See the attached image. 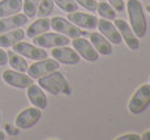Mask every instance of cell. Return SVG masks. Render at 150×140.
<instances>
[{"label":"cell","instance_id":"6da1fadb","mask_svg":"<svg viewBox=\"0 0 150 140\" xmlns=\"http://www.w3.org/2000/svg\"><path fill=\"white\" fill-rule=\"evenodd\" d=\"M38 85L52 96H59V94L69 96L72 92L67 79L63 76V74H60L59 71H54L51 74L38 77Z\"/></svg>","mask_w":150,"mask_h":140},{"label":"cell","instance_id":"7a4b0ae2","mask_svg":"<svg viewBox=\"0 0 150 140\" xmlns=\"http://www.w3.org/2000/svg\"><path fill=\"white\" fill-rule=\"evenodd\" d=\"M127 9L133 33L137 38H144L146 36V19L140 0H128Z\"/></svg>","mask_w":150,"mask_h":140},{"label":"cell","instance_id":"3957f363","mask_svg":"<svg viewBox=\"0 0 150 140\" xmlns=\"http://www.w3.org/2000/svg\"><path fill=\"white\" fill-rule=\"evenodd\" d=\"M149 105H150V84H142L136 89L132 98L129 100L128 110L132 114L137 115L141 114L142 111H145Z\"/></svg>","mask_w":150,"mask_h":140},{"label":"cell","instance_id":"277c9868","mask_svg":"<svg viewBox=\"0 0 150 140\" xmlns=\"http://www.w3.org/2000/svg\"><path fill=\"white\" fill-rule=\"evenodd\" d=\"M51 28L54 29L57 33H62L63 36L68 37V38H77V37H83L86 36V31H82L79 26H76L74 24H72L69 20L64 19V17H54L52 20H50Z\"/></svg>","mask_w":150,"mask_h":140},{"label":"cell","instance_id":"5b68a950","mask_svg":"<svg viewBox=\"0 0 150 140\" xmlns=\"http://www.w3.org/2000/svg\"><path fill=\"white\" fill-rule=\"evenodd\" d=\"M60 67V64L57 60L52 59H42V60H37L34 64H31L28 68V75L31 79H38L41 76H45L47 74H51L54 71H57Z\"/></svg>","mask_w":150,"mask_h":140},{"label":"cell","instance_id":"8992f818","mask_svg":"<svg viewBox=\"0 0 150 140\" xmlns=\"http://www.w3.org/2000/svg\"><path fill=\"white\" fill-rule=\"evenodd\" d=\"M33 43L35 46H38V47L50 49V47H57V46H67L69 43V38L57 33H43L34 37Z\"/></svg>","mask_w":150,"mask_h":140},{"label":"cell","instance_id":"52a82bcc","mask_svg":"<svg viewBox=\"0 0 150 140\" xmlns=\"http://www.w3.org/2000/svg\"><path fill=\"white\" fill-rule=\"evenodd\" d=\"M13 51L17 54L22 55L24 58L28 59H33V60H42L47 58V51L42 47H38L35 45H30L26 42H17L13 45Z\"/></svg>","mask_w":150,"mask_h":140},{"label":"cell","instance_id":"ba28073f","mask_svg":"<svg viewBox=\"0 0 150 140\" xmlns=\"http://www.w3.org/2000/svg\"><path fill=\"white\" fill-rule=\"evenodd\" d=\"M3 80L8 85L18 89H25L29 85L34 84V79H31L29 75H25V72H18L14 69H7L3 72Z\"/></svg>","mask_w":150,"mask_h":140},{"label":"cell","instance_id":"9c48e42d","mask_svg":"<svg viewBox=\"0 0 150 140\" xmlns=\"http://www.w3.org/2000/svg\"><path fill=\"white\" fill-rule=\"evenodd\" d=\"M41 116H42L41 109H38V107H28V109H24L16 116L14 123H16V127L26 130V128H31L34 124L38 123Z\"/></svg>","mask_w":150,"mask_h":140},{"label":"cell","instance_id":"30bf717a","mask_svg":"<svg viewBox=\"0 0 150 140\" xmlns=\"http://www.w3.org/2000/svg\"><path fill=\"white\" fill-rule=\"evenodd\" d=\"M115 26L119 30L120 36H122V39L125 42V45L128 46L131 50H137L140 47V42H138V38L136 37V34L133 33L132 28L129 26V24L123 19H115Z\"/></svg>","mask_w":150,"mask_h":140},{"label":"cell","instance_id":"8fae6325","mask_svg":"<svg viewBox=\"0 0 150 140\" xmlns=\"http://www.w3.org/2000/svg\"><path fill=\"white\" fill-rule=\"evenodd\" d=\"M72 46H73V49L76 50V52L80 56L83 58L85 60H89V62H96L98 59V56H99V54H98L97 50L93 47V45H91L88 39L82 38V37L73 38Z\"/></svg>","mask_w":150,"mask_h":140},{"label":"cell","instance_id":"7c38bea8","mask_svg":"<svg viewBox=\"0 0 150 140\" xmlns=\"http://www.w3.org/2000/svg\"><path fill=\"white\" fill-rule=\"evenodd\" d=\"M51 55L55 60L62 64H77L80 62V55L74 49H69L67 46H57L51 50Z\"/></svg>","mask_w":150,"mask_h":140},{"label":"cell","instance_id":"4fadbf2b","mask_svg":"<svg viewBox=\"0 0 150 140\" xmlns=\"http://www.w3.org/2000/svg\"><path fill=\"white\" fill-rule=\"evenodd\" d=\"M97 28L99 29V33L111 43H114V45H120L122 43V36H120L119 30L108 20H106V19L98 20Z\"/></svg>","mask_w":150,"mask_h":140},{"label":"cell","instance_id":"5bb4252c","mask_svg":"<svg viewBox=\"0 0 150 140\" xmlns=\"http://www.w3.org/2000/svg\"><path fill=\"white\" fill-rule=\"evenodd\" d=\"M72 24H74L79 28H83V29H96L97 28V22L98 19L93 14L89 13H82V12H72L68 13V19Z\"/></svg>","mask_w":150,"mask_h":140},{"label":"cell","instance_id":"9a60e30c","mask_svg":"<svg viewBox=\"0 0 150 140\" xmlns=\"http://www.w3.org/2000/svg\"><path fill=\"white\" fill-rule=\"evenodd\" d=\"M26 22H28V16L22 13H16L12 14V16L3 17V19H0V34L20 28V26L25 25Z\"/></svg>","mask_w":150,"mask_h":140},{"label":"cell","instance_id":"2e32d148","mask_svg":"<svg viewBox=\"0 0 150 140\" xmlns=\"http://www.w3.org/2000/svg\"><path fill=\"white\" fill-rule=\"evenodd\" d=\"M28 98L31 102V105L38 109H46L47 107V97H46L45 92L39 85L31 84L28 86Z\"/></svg>","mask_w":150,"mask_h":140},{"label":"cell","instance_id":"e0dca14e","mask_svg":"<svg viewBox=\"0 0 150 140\" xmlns=\"http://www.w3.org/2000/svg\"><path fill=\"white\" fill-rule=\"evenodd\" d=\"M90 43L93 45V47L97 50L98 54L100 55H111L112 54V46L100 33H91L90 34Z\"/></svg>","mask_w":150,"mask_h":140},{"label":"cell","instance_id":"ac0fdd59","mask_svg":"<svg viewBox=\"0 0 150 140\" xmlns=\"http://www.w3.org/2000/svg\"><path fill=\"white\" fill-rule=\"evenodd\" d=\"M25 31L22 30V29L17 28V29H13V30H9L7 31V33L0 36V47L4 49V47H11V46H13L14 43L20 42V41H22L25 38Z\"/></svg>","mask_w":150,"mask_h":140},{"label":"cell","instance_id":"d6986e66","mask_svg":"<svg viewBox=\"0 0 150 140\" xmlns=\"http://www.w3.org/2000/svg\"><path fill=\"white\" fill-rule=\"evenodd\" d=\"M51 28L50 20L47 17H41L37 21H34L33 24L28 28V30L25 31V34L29 37V38H34V37L39 36V34H43L46 31H48V29Z\"/></svg>","mask_w":150,"mask_h":140},{"label":"cell","instance_id":"ffe728a7","mask_svg":"<svg viewBox=\"0 0 150 140\" xmlns=\"http://www.w3.org/2000/svg\"><path fill=\"white\" fill-rule=\"evenodd\" d=\"M22 9V0H3L0 1V19L18 13Z\"/></svg>","mask_w":150,"mask_h":140},{"label":"cell","instance_id":"44dd1931","mask_svg":"<svg viewBox=\"0 0 150 140\" xmlns=\"http://www.w3.org/2000/svg\"><path fill=\"white\" fill-rule=\"evenodd\" d=\"M7 55H8V62H9V66L12 67L14 71H18V72H26L29 66H28V62L25 60V58L22 55L17 54L12 51H7Z\"/></svg>","mask_w":150,"mask_h":140},{"label":"cell","instance_id":"7402d4cb","mask_svg":"<svg viewBox=\"0 0 150 140\" xmlns=\"http://www.w3.org/2000/svg\"><path fill=\"white\" fill-rule=\"evenodd\" d=\"M97 11L102 19H106V20H115L116 19V11H115L108 3H106L105 0L97 3Z\"/></svg>","mask_w":150,"mask_h":140},{"label":"cell","instance_id":"603a6c76","mask_svg":"<svg viewBox=\"0 0 150 140\" xmlns=\"http://www.w3.org/2000/svg\"><path fill=\"white\" fill-rule=\"evenodd\" d=\"M54 11V0H41L38 4L37 14L39 17H48Z\"/></svg>","mask_w":150,"mask_h":140},{"label":"cell","instance_id":"cb8c5ba5","mask_svg":"<svg viewBox=\"0 0 150 140\" xmlns=\"http://www.w3.org/2000/svg\"><path fill=\"white\" fill-rule=\"evenodd\" d=\"M41 0H24L22 1V8H24V14H26L28 19H33L37 14L38 4Z\"/></svg>","mask_w":150,"mask_h":140},{"label":"cell","instance_id":"d4e9b609","mask_svg":"<svg viewBox=\"0 0 150 140\" xmlns=\"http://www.w3.org/2000/svg\"><path fill=\"white\" fill-rule=\"evenodd\" d=\"M54 3L60 9H63L67 13L76 12V11L79 9V4H77L74 0H54Z\"/></svg>","mask_w":150,"mask_h":140},{"label":"cell","instance_id":"484cf974","mask_svg":"<svg viewBox=\"0 0 150 140\" xmlns=\"http://www.w3.org/2000/svg\"><path fill=\"white\" fill-rule=\"evenodd\" d=\"M79 5L83 7L89 12H96L97 11V1L96 0H74Z\"/></svg>","mask_w":150,"mask_h":140},{"label":"cell","instance_id":"4316f807","mask_svg":"<svg viewBox=\"0 0 150 140\" xmlns=\"http://www.w3.org/2000/svg\"><path fill=\"white\" fill-rule=\"evenodd\" d=\"M108 4L111 5L112 8H114L116 12H123L124 8H125V5H124V1L123 0H108Z\"/></svg>","mask_w":150,"mask_h":140},{"label":"cell","instance_id":"83f0119b","mask_svg":"<svg viewBox=\"0 0 150 140\" xmlns=\"http://www.w3.org/2000/svg\"><path fill=\"white\" fill-rule=\"evenodd\" d=\"M117 140H128V139H132V140H140L141 136L137 135V134H125V135H120L119 138H116Z\"/></svg>","mask_w":150,"mask_h":140},{"label":"cell","instance_id":"f1b7e54d","mask_svg":"<svg viewBox=\"0 0 150 140\" xmlns=\"http://www.w3.org/2000/svg\"><path fill=\"white\" fill-rule=\"evenodd\" d=\"M8 62V55L7 52L3 50L1 47H0V66H5Z\"/></svg>","mask_w":150,"mask_h":140},{"label":"cell","instance_id":"f546056e","mask_svg":"<svg viewBox=\"0 0 150 140\" xmlns=\"http://www.w3.org/2000/svg\"><path fill=\"white\" fill-rule=\"evenodd\" d=\"M141 139H144V140H150V130L146 131V132L142 136H141Z\"/></svg>","mask_w":150,"mask_h":140},{"label":"cell","instance_id":"4dcf8cb0","mask_svg":"<svg viewBox=\"0 0 150 140\" xmlns=\"http://www.w3.org/2000/svg\"><path fill=\"white\" fill-rule=\"evenodd\" d=\"M3 139H5V135L3 131H0V140H3Z\"/></svg>","mask_w":150,"mask_h":140},{"label":"cell","instance_id":"1f68e13d","mask_svg":"<svg viewBox=\"0 0 150 140\" xmlns=\"http://www.w3.org/2000/svg\"><path fill=\"white\" fill-rule=\"evenodd\" d=\"M146 11H148V12L150 13V5H148V7H146Z\"/></svg>","mask_w":150,"mask_h":140},{"label":"cell","instance_id":"d6a6232c","mask_svg":"<svg viewBox=\"0 0 150 140\" xmlns=\"http://www.w3.org/2000/svg\"><path fill=\"white\" fill-rule=\"evenodd\" d=\"M0 121H1V114H0Z\"/></svg>","mask_w":150,"mask_h":140},{"label":"cell","instance_id":"836d02e7","mask_svg":"<svg viewBox=\"0 0 150 140\" xmlns=\"http://www.w3.org/2000/svg\"><path fill=\"white\" fill-rule=\"evenodd\" d=\"M98 1H102V0H98Z\"/></svg>","mask_w":150,"mask_h":140}]
</instances>
